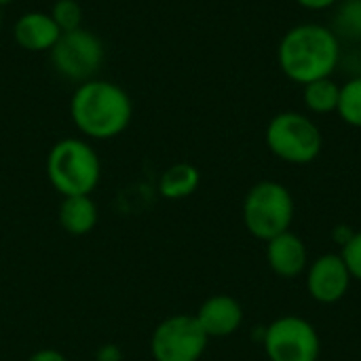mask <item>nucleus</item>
<instances>
[{
    "label": "nucleus",
    "mask_w": 361,
    "mask_h": 361,
    "mask_svg": "<svg viewBox=\"0 0 361 361\" xmlns=\"http://www.w3.org/2000/svg\"><path fill=\"white\" fill-rule=\"evenodd\" d=\"M70 116L85 140L118 137L133 118L129 93L104 78H91L76 85L70 97Z\"/></svg>",
    "instance_id": "1"
},
{
    "label": "nucleus",
    "mask_w": 361,
    "mask_h": 361,
    "mask_svg": "<svg viewBox=\"0 0 361 361\" xmlns=\"http://www.w3.org/2000/svg\"><path fill=\"white\" fill-rule=\"evenodd\" d=\"M277 61L292 82L305 87L332 76L341 61V40L328 25L298 23L281 36Z\"/></svg>",
    "instance_id": "2"
},
{
    "label": "nucleus",
    "mask_w": 361,
    "mask_h": 361,
    "mask_svg": "<svg viewBox=\"0 0 361 361\" xmlns=\"http://www.w3.org/2000/svg\"><path fill=\"white\" fill-rule=\"evenodd\" d=\"M47 178L63 197L91 195L102 180V161L85 137H61L47 154Z\"/></svg>",
    "instance_id": "3"
},
{
    "label": "nucleus",
    "mask_w": 361,
    "mask_h": 361,
    "mask_svg": "<svg viewBox=\"0 0 361 361\" xmlns=\"http://www.w3.org/2000/svg\"><path fill=\"white\" fill-rule=\"evenodd\" d=\"M294 220L292 192L273 180H262L250 188L243 201V224L247 233L260 241L290 231Z\"/></svg>",
    "instance_id": "4"
},
{
    "label": "nucleus",
    "mask_w": 361,
    "mask_h": 361,
    "mask_svg": "<svg viewBox=\"0 0 361 361\" xmlns=\"http://www.w3.org/2000/svg\"><path fill=\"white\" fill-rule=\"evenodd\" d=\"M269 150L292 165H307L313 163L324 146V137L319 127L302 112L286 110L275 114L264 133Z\"/></svg>",
    "instance_id": "5"
},
{
    "label": "nucleus",
    "mask_w": 361,
    "mask_h": 361,
    "mask_svg": "<svg viewBox=\"0 0 361 361\" xmlns=\"http://www.w3.org/2000/svg\"><path fill=\"white\" fill-rule=\"evenodd\" d=\"M49 53L53 70L61 78L78 85L95 78L106 57L104 42L91 30L85 27L61 32V36L57 38Z\"/></svg>",
    "instance_id": "6"
},
{
    "label": "nucleus",
    "mask_w": 361,
    "mask_h": 361,
    "mask_svg": "<svg viewBox=\"0 0 361 361\" xmlns=\"http://www.w3.org/2000/svg\"><path fill=\"white\" fill-rule=\"evenodd\" d=\"M262 347L271 361H317L322 353L315 326L296 315L279 317L267 326Z\"/></svg>",
    "instance_id": "7"
},
{
    "label": "nucleus",
    "mask_w": 361,
    "mask_h": 361,
    "mask_svg": "<svg viewBox=\"0 0 361 361\" xmlns=\"http://www.w3.org/2000/svg\"><path fill=\"white\" fill-rule=\"evenodd\" d=\"M207 343L209 338L195 315H171L154 328L150 353L154 361H199Z\"/></svg>",
    "instance_id": "8"
},
{
    "label": "nucleus",
    "mask_w": 361,
    "mask_h": 361,
    "mask_svg": "<svg viewBox=\"0 0 361 361\" xmlns=\"http://www.w3.org/2000/svg\"><path fill=\"white\" fill-rule=\"evenodd\" d=\"M353 277L341 254H324L307 267V290L313 300L334 305L345 298Z\"/></svg>",
    "instance_id": "9"
},
{
    "label": "nucleus",
    "mask_w": 361,
    "mask_h": 361,
    "mask_svg": "<svg viewBox=\"0 0 361 361\" xmlns=\"http://www.w3.org/2000/svg\"><path fill=\"white\" fill-rule=\"evenodd\" d=\"M195 317L207 338H226L241 328L243 307L228 294H214L199 307Z\"/></svg>",
    "instance_id": "10"
},
{
    "label": "nucleus",
    "mask_w": 361,
    "mask_h": 361,
    "mask_svg": "<svg viewBox=\"0 0 361 361\" xmlns=\"http://www.w3.org/2000/svg\"><path fill=\"white\" fill-rule=\"evenodd\" d=\"M267 262L275 275L283 279H294L302 275L309 267L307 245L298 235L286 231L267 241Z\"/></svg>",
    "instance_id": "11"
},
{
    "label": "nucleus",
    "mask_w": 361,
    "mask_h": 361,
    "mask_svg": "<svg viewBox=\"0 0 361 361\" xmlns=\"http://www.w3.org/2000/svg\"><path fill=\"white\" fill-rule=\"evenodd\" d=\"M59 36L61 32L47 11H27L13 25L15 42L30 53L51 51Z\"/></svg>",
    "instance_id": "12"
},
{
    "label": "nucleus",
    "mask_w": 361,
    "mask_h": 361,
    "mask_svg": "<svg viewBox=\"0 0 361 361\" xmlns=\"http://www.w3.org/2000/svg\"><path fill=\"white\" fill-rule=\"evenodd\" d=\"M59 226L72 235V237H82L89 235L99 220V212L91 195H76V197H63L57 214Z\"/></svg>",
    "instance_id": "13"
},
{
    "label": "nucleus",
    "mask_w": 361,
    "mask_h": 361,
    "mask_svg": "<svg viewBox=\"0 0 361 361\" xmlns=\"http://www.w3.org/2000/svg\"><path fill=\"white\" fill-rule=\"evenodd\" d=\"M201 173L192 163H173L159 178V195L169 201H180L197 192Z\"/></svg>",
    "instance_id": "14"
},
{
    "label": "nucleus",
    "mask_w": 361,
    "mask_h": 361,
    "mask_svg": "<svg viewBox=\"0 0 361 361\" xmlns=\"http://www.w3.org/2000/svg\"><path fill=\"white\" fill-rule=\"evenodd\" d=\"M338 97H341V85H336L332 80V76L313 80V82L305 85V91H302L305 106L313 114H330V112H336Z\"/></svg>",
    "instance_id": "15"
},
{
    "label": "nucleus",
    "mask_w": 361,
    "mask_h": 361,
    "mask_svg": "<svg viewBox=\"0 0 361 361\" xmlns=\"http://www.w3.org/2000/svg\"><path fill=\"white\" fill-rule=\"evenodd\" d=\"M332 13L330 30L338 40H361V0H338Z\"/></svg>",
    "instance_id": "16"
},
{
    "label": "nucleus",
    "mask_w": 361,
    "mask_h": 361,
    "mask_svg": "<svg viewBox=\"0 0 361 361\" xmlns=\"http://www.w3.org/2000/svg\"><path fill=\"white\" fill-rule=\"evenodd\" d=\"M336 112L347 125L361 129V74L349 78L341 87V97H338Z\"/></svg>",
    "instance_id": "17"
},
{
    "label": "nucleus",
    "mask_w": 361,
    "mask_h": 361,
    "mask_svg": "<svg viewBox=\"0 0 361 361\" xmlns=\"http://www.w3.org/2000/svg\"><path fill=\"white\" fill-rule=\"evenodd\" d=\"M49 15L57 23L59 32H72L82 27V6L78 0H55Z\"/></svg>",
    "instance_id": "18"
},
{
    "label": "nucleus",
    "mask_w": 361,
    "mask_h": 361,
    "mask_svg": "<svg viewBox=\"0 0 361 361\" xmlns=\"http://www.w3.org/2000/svg\"><path fill=\"white\" fill-rule=\"evenodd\" d=\"M349 273L353 279L361 281V231L353 233L345 243H343V252H341Z\"/></svg>",
    "instance_id": "19"
},
{
    "label": "nucleus",
    "mask_w": 361,
    "mask_h": 361,
    "mask_svg": "<svg viewBox=\"0 0 361 361\" xmlns=\"http://www.w3.org/2000/svg\"><path fill=\"white\" fill-rule=\"evenodd\" d=\"M25 361H68V357L61 351H55V349H40V351L32 353Z\"/></svg>",
    "instance_id": "20"
},
{
    "label": "nucleus",
    "mask_w": 361,
    "mask_h": 361,
    "mask_svg": "<svg viewBox=\"0 0 361 361\" xmlns=\"http://www.w3.org/2000/svg\"><path fill=\"white\" fill-rule=\"evenodd\" d=\"M296 2L309 11H326V8H332L338 0H296Z\"/></svg>",
    "instance_id": "21"
},
{
    "label": "nucleus",
    "mask_w": 361,
    "mask_h": 361,
    "mask_svg": "<svg viewBox=\"0 0 361 361\" xmlns=\"http://www.w3.org/2000/svg\"><path fill=\"white\" fill-rule=\"evenodd\" d=\"M11 2H15V0H0V8L6 6V4H11Z\"/></svg>",
    "instance_id": "22"
},
{
    "label": "nucleus",
    "mask_w": 361,
    "mask_h": 361,
    "mask_svg": "<svg viewBox=\"0 0 361 361\" xmlns=\"http://www.w3.org/2000/svg\"><path fill=\"white\" fill-rule=\"evenodd\" d=\"M0 30H2V8H0Z\"/></svg>",
    "instance_id": "23"
},
{
    "label": "nucleus",
    "mask_w": 361,
    "mask_h": 361,
    "mask_svg": "<svg viewBox=\"0 0 361 361\" xmlns=\"http://www.w3.org/2000/svg\"><path fill=\"white\" fill-rule=\"evenodd\" d=\"M95 361H99V360H95Z\"/></svg>",
    "instance_id": "24"
}]
</instances>
